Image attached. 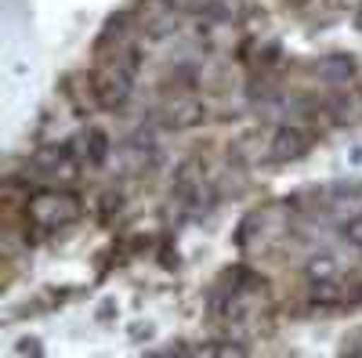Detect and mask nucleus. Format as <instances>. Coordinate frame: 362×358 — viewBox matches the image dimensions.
Listing matches in <instances>:
<instances>
[{
    "label": "nucleus",
    "instance_id": "6e6552de",
    "mask_svg": "<svg viewBox=\"0 0 362 358\" xmlns=\"http://www.w3.org/2000/svg\"><path fill=\"white\" fill-rule=\"evenodd\" d=\"M355 22H358V29H362V11H358V18H355Z\"/></svg>",
    "mask_w": 362,
    "mask_h": 358
},
{
    "label": "nucleus",
    "instance_id": "423d86ee",
    "mask_svg": "<svg viewBox=\"0 0 362 358\" xmlns=\"http://www.w3.org/2000/svg\"><path fill=\"white\" fill-rule=\"evenodd\" d=\"M344 239H348V243H355V246H362V217H355V221L344 225Z\"/></svg>",
    "mask_w": 362,
    "mask_h": 358
},
{
    "label": "nucleus",
    "instance_id": "f257e3e1",
    "mask_svg": "<svg viewBox=\"0 0 362 358\" xmlns=\"http://www.w3.org/2000/svg\"><path fill=\"white\" fill-rule=\"evenodd\" d=\"M29 217H33L40 228H62V225H73L80 217V199L69 196V192H47V196H37L29 203Z\"/></svg>",
    "mask_w": 362,
    "mask_h": 358
},
{
    "label": "nucleus",
    "instance_id": "39448f33",
    "mask_svg": "<svg viewBox=\"0 0 362 358\" xmlns=\"http://www.w3.org/2000/svg\"><path fill=\"white\" fill-rule=\"evenodd\" d=\"M87 145H83V156H87V163H102L105 160V153H109V141H105V134L102 131H87V138H83Z\"/></svg>",
    "mask_w": 362,
    "mask_h": 358
},
{
    "label": "nucleus",
    "instance_id": "f03ea898",
    "mask_svg": "<svg viewBox=\"0 0 362 358\" xmlns=\"http://www.w3.org/2000/svg\"><path fill=\"white\" fill-rule=\"evenodd\" d=\"M138 69V51H131V58L124 66H116V69H109L105 76H98V83H95V95H98V102L105 105V109H116V105H124L127 102V95H131V73Z\"/></svg>",
    "mask_w": 362,
    "mask_h": 358
},
{
    "label": "nucleus",
    "instance_id": "20e7f679",
    "mask_svg": "<svg viewBox=\"0 0 362 358\" xmlns=\"http://www.w3.org/2000/svg\"><path fill=\"white\" fill-rule=\"evenodd\" d=\"M351 73H355V66L348 54H334V58H322L319 62V76H326L329 83H348Z\"/></svg>",
    "mask_w": 362,
    "mask_h": 358
},
{
    "label": "nucleus",
    "instance_id": "0eeeda50",
    "mask_svg": "<svg viewBox=\"0 0 362 358\" xmlns=\"http://www.w3.org/2000/svg\"><path fill=\"white\" fill-rule=\"evenodd\" d=\"M329 272H334V261H329V257L312 261V268H308V275H312V279H315V275H329Z\"/></svg>",
    "mask_w": 362,
    "mask_h": 358
},
{
    "label": "nucleus",
    "instance_id": "7ed1b4c3",
    "mask_svg": "<svg viewBox=\"0 0 362 358\" xmlns=\"http://www.w3.org/2000/svg\"><path fill=\"white\" fill-rule=\"evenodd\" d=\"M305 148H308L305 134L293 131V127H283L272 138V160H297V156H305Z\"/></svg>",
    "mask_w": 362,
    "mask_h": 358
}]
</instances>
